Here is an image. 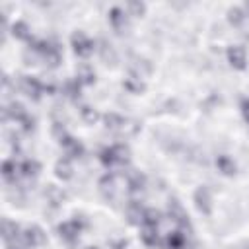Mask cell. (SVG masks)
<instances>
[{
  "mask_svg": "<svg viewBox=\"0 0 249 249\" xmlns=\"http://www.w3.org/2000/svg\"><path fill=\"white\" fill-rule=\"evenodd\" d=\"M99 160L105 167H115V165L123 167L130 160V148L126 144H121V142L113 144V146H107L99 152Z\"/></svg>",
  "mask_w": 249,
  "mask_h": 249,
  "instance_id": "cell-1",
  "label": "cell"
},
{
  "mask_svg": "<svg viewBox=\"0 0 249 249\" xmlns=\"http://www.w3.org/2000/svg\"><path fill=\"white\" fill-rule=\"evenodd\" d=\"M31 49H33L35 53H39L41 58L45 60V64L51 66V68H56V66L60 64V60H62L60 47H58V43H54V41H33V43H31Z\"/></svg>",
  "mask_w": 249,
  "mask_h": 249,
  "instance_id": "cell-2",
  "label": "cell"
},
{
  "mask_svg": "<svg viewBox=\"0 0 249 249\" xmlns=\"http://www.w3.org/2000/svg\"><path fill=\"white\" fill-rule=\"evenodd\" d=\"M167 214H169V218L181 228V231L187 233V230H191L189 214H187V210L183 208V204H181L177 198H169V202H167Z\"/></svg>",
  "mask_w": 249,
  "mask_h": 249,
  "instance_id": "cell-3",
  "label": "cell"
},
{
  "mask_svg": "<svg viewBox=\"0 0 249 249\" xmlns=\"http://www.w3.org/2000/svg\"><path fill=\"white\" fill-rule=\"evenodd\" d=\"M193 200H195V206H196V210L200 214H204V216H210L212 214V193H210V189L206 185H200L195 191Z\"/></svg>",
  "mask_w": 249,
  "mask_h": 249,
  "instance_id": "cell-4",
  "label": "cell"
},
{
  "mask_svg": "<svg viewBox=\"0 0 249 249\" xmlns=\"http://www.w3.org/2000/svg\"><path fill=\"white\" fill-rule=\"evenodd\" d=\"M84 228V222L80 220H68V222H62L58 226V235L68 243V245H74L80 237V231Z\"/></svg>",
  "mask_w": 249,
  "mask_h": 249,
  "instance_id": "cell-5",
  "label": "cell"
},
{
  "mask_svg": "<svg viewBox=\"0 0 249 249\" xmlns=\"http://www.w3.org/2000/svg\"><path fill=\"white\" fill-rule=\"evenodd\" d=\"M72 47H74V53L78 56H89L95 49V43L84 33V31H74L72 33Z\"/></svg>",
  "mask_w": 249,
  "mask_h": 249,
  "instance_id": "cell-6",
  "label": "cell"
},
{
  "mask_svg": "<svg viewBox=\"0 0 249 249\" xmlns=\"http://www.w3.org/2000/svg\"><path fill=\"white\" fill-rule=\"evenodd\" d=\"M19 89L31 97L33 101H39L41 99V93L45 91V86L35 78V76H21L19 78Z\"/></svg>",
  "mask_w": 249,
  "mask_h": 249,
  "instance_id": "cell-7",
  "label": "cell"
},
{
  "mask_svg": "<svg viewBox=\"0 0 249 249\" xmlns=\"http://www.w3.org/2000/svg\"><path fill=\"white\" fill-rule=\"evenodd\" d=\"M226 56H228V62H230L231 68H235V70H245V66H247V53H245V49H243L241 45H231V47H228Z\"/></svg>",
  "mask_w": 249,
  "mask_h": 249,
  "instance_id": "cell-8",
  "label": "cell"
},
{
  "mask_svg": "<svg viewBox=\"0 0 249 249\" xmlns=\"http://www.w3.org/2000/svg\"><path fill=\"white\" fill-rule=\"evenodd\" d=\"M21 239H23V243L27 245V247H39V245H43L45 243V239H47V235H45V231L39 228V226H27L23 231H21Z\"/></svg>",
  "mask_w": 249,
  "mask_h": 249,
  "instance_id": "cell-9",
  "label": "cell"
},
{
  "mask_svg": "<svg viewBox=\"0 0 249 249\" xmlns=\"http://www.w3.org/2000/svg\"><path fill=\"white\" fill-rule=\"evenodd\" d=\"M58 142H60V146H62V150H64V154L68 158H80V156H84V144L80 140H76V138H72V136L66 134Z\"/></svg>",
  "mask_w": 249,
  "mask_h": 249,
  "instance_id": "cell-10",
  "label": "cell"
},
{
  "mask_svg": "<svg viewBox=\"0 0 249 249\" xmlns=\"http://www.w3.org/2000/svg\"><path fill=\"white\" fill-rule=\"evenodd\" d=\"M109 21H111V25H113L115 31L123 33V31L126 29V25H128V16H126V12H124L123 8L113 6V8L109 10Z\"/></svg>",
  "mask_w": 249,
  "mask_h": 249,
  "instance_id": "cell-11",
  "label": "cell"
},
{
  "mask_svg": "<svg viewBox=\"0 0 249 249\" xmlns=\"http://www.w3.org/2000/svg\"><path fill=\"white\" fill-rule=\"evenodd\" d=\"M144 212H146V208H144L138 200H130V202L126 204V210H124V214H126V218H128V222H130L132 226L144 224Z\"/></svg>",
  "mask_w": 249,
  "mask_h": 249,
  "instance_id": "cell-12",
  "label": "cell"
},
{
  "mask_svg": "<svg viewBox=\"0 0 249 249\" xmlns=\"http://www.w3.org/2000/svg\"><path fill=\"white\" fill-rule=\"evenodd\" d=\"M216 167H218V171H220L222 175H228V177L235 175V171H237V165H235L233 158H230L228 154L216 156Z\"/></svg>",
  "mask_w": 249,
  "mask_h": 249,
  "instance_id": "cell-13",
  "label": "cell"
},
{
  "mask_svg": "<svg viewBox=\"0 0 249 249\" xmlns=\"http://www.w3.org/2000/svg\"><path fill=\"white\" fill-rule=\"evenodd\" d=\"M18 237H21V233H19V226H18L16 222L4 218V220H2V239L10 245V243H14Z\"/></svg>",
  "mask_w": 249,
  "mask_h": 249,
  "instance_id": "cell-14",
  "label": "cell"
},
{
  "mask_svg": "<svg viewBox=\"0 0 249 249\" xmlns=\"http://www.w3.org/2000/svg\"><path fill=\"white\" fill-rule=\"evenodd\" d=\"M103 123H105V128L113 132H124V126H126V119L119 113H107L103 117Z\"/></svg>",
  "mask_w": 249,
  "mask_h": 249,
  "instance_id": "cell-15",
  "label": "cell"
},
{
  "mask_svg": "<svg viewBox=\"0 0 249 249\" xmlns=\"http://www.w3.org/2000/svg\"><path fill=\"white\" fill-rule=\"evenodd\" d=\"M163 247L165 249H185L187 247V233L177 230V231H171L165 241H163Z\"/></svg>",
  "mask_w": 249,
  "mask_h": 249,
  "instance_id": "cell-16",
  "label": "cell"
},
{
  "mask_svg": "<svg viewBox=\"0 0 249 249\" xmlns=\"http://www.w3.org/2000/svg\"><path fill=\"white\" fill-rule=\"evenodd\" d=\"M76 80L80 82V86H89V84L95 82V70H93L89 64L82 62V64L76 68Z\"/></svg>",
  "mask_w": 249,
  "mask_h": 249,
  "instance_id": "cell-17",
  "label": "cell"
},
{
  "mask_svg": "<svg viewBox=\"0 0 249 249\" xmlns=\"http://www.w3.org/2000/svg\"><path fill=\"white\" fill-rule=\"evenodd\" d=\"M126 187L130 193H140L146 187V177L140 171H128L126 175Z\"/></svg>",
  "mask_w": 249,
  "mask_h": 249,
  "instance_id": "cell-18",
  "label": "cell"
},
{
  "mask_svg": "<svg viewBox=\"0 0 249 249\" xmlns=\"http://www.w3.org/2000/svg\"><path fill=\"white\" fill-rule=\"evenodd\" d=\"M54 173H56V177H58V179L68 181V179L74 175V167H72L70 158H60V160L54 163Z\"/></svg>",
  "mask_w": 249,
  "mask_h": 249,
  "instance_id": "cell-19",
  "label": "cell"
},
{
  "mask_svg": "<svg viewBox=\"0 0 249 249\" xmlns=\"http://www.w3.org/2000/svg\"><path fill=\"white\" fill-rule=\"evenodd\" d=\"M39 171H41V163L37 160H31L29 158V160H23L19 163V173L23 177H27V179H35L39 175Z\"/></svg>",
  "mask_w": 249,
  "mask_h": 249,
  "instance_id": "cell-20",
  "label": "cell"
},
{
  "mask_svg": "<svg viewBox=\"0 0 249 249\" xmlns=\"http://www.w3.org/2000/svg\"><path fill=\"white\" fill-rule=\"evenodd\" d=\"M140 239L144 245L148 247H156L160 243V235H158V228L156 226H142L140 230Z\"/></svg>",
  "mask_w": 249,
  "mask_h": 249,
  "instance_id": "cell-21",
  "label": "cell"
},
{
  "mask_svg": "<svg viewBox=\"0 0 249 249\" xmlns=\"http://www.w3.org/2000/svg\"><path fill=\"white\" fill-rule=\"evenodd\" d=\"M123 88H124L128 93L138 95V93H142V91L146 89V84L140 80V76L132 74V76H128V78H124V80H123Z\"/></svg>",
  "mask_w": 249,
  "mask_h": 249,
  "instance_id": "cell-22",
  "label": "cell"
},
{
  "mask_svg": "<svg viewBox=\"0 0 249 249\" xmlns=\"http://www.w3.org/2000/svg\"><path fill=\"white\" fill-rule=\"evenodd\" d=\"M25 115H27V111H25L23 105L18 103V101H12V103L4 109V119H12V121H18V123H19Z\"/></svg>",
  "mask_w": 249,
  "mask_h": 249,
  "instance_id": "cell-23",
  "label": "cell"
},
{
  "mask_svg": "<svg viewBox=\"0 0 249 249\" xmlns=\"http://www.w3.org/2000/svg\"><path fill=\"white\" fill-rule=\"evenodd\" d=\"M97 51H99V56H101V60H103L105 64H113V62L117 60L115 49H113V47H111V43H107L105 39H101V41H99Z\"/></svg>",
  "mask_w": 249,
  "mask_h": 249,
  "instance_id": "cell-24",
  "label": "cell"
},
{
  "mask_svg": "<svg viewBox=\"0 0 249 249\" xmlns=\"http://www.w3.org/2000/svg\"><path fill=\"white\" fill-rule=\"evenodd\" d=\"M12 35L18 37V39H21V41H29V43H33L31 29H29V25H27L25 21H16V23L12 25Z\"/></svg>",
  "mask_w": 249,
  "mask_h": 249,
  "instance_id": "cell-25",
  "label": "cell"
},
{
  "mask_svg": "<svg viewBox=\"0 0 249 249\" xmlns=\"http://www.w3.org/2000/svg\"><path fill=\"white\" fill-rule=\"evenodd\" d=\"M99 191L103 193V196L111 198L115 196V175L113 173H107L99 179Z\"/></svg>",
  "mask_w": 249,
  "mask_h": 249,
  "instance_id": "cell-26",
  "label": "cell"
},
{
  "mask_svg": "<svg viewBox=\"0 0 249 249\" xmlns=\"http://www.w3.org/2000/svg\"><path fill=\"white\" fill-rule=\"evenodd\" d=\"M80 89H82V86H80L78 80H66L64 86H62L64 95H66L68 99H72V101H76V99L80 97Z\"/></svg>",
  "mask_w": 249,
  "mask_h": 249,
  "instance_id": "cell-27",
  "label": "cell"
},
{
  "mask_svg": "<svg viewBox=\"0 0 249 249\" xmlns=\"http://www.w3.org/2000/svg\"><path fill=\"white\" fill-rule=\"evenodd\" d=\"M19 171V165H16V161L12 160H4L2 163V177L8 181V183H14L16 181V173Z\"/></svg>",
  "mask_w": 249,
  "mask_h": 249,
  "instance_id": "cell-28",
  "label": "cell"
},
{
  "mask_svg": "<svg viewBox=\"0 0 249 249\" xmlns=\"http://www.w3.org/2000/svg\"><path fill=\"white\" fill-rule=\"evenodd\" d=\"M45 196H47V200L53 204V206H58L62 200H64V193L58 189V187H54V185H49L47 187V191H45Z\"/></svg>",
  "mask_w": 249,
  "mask_h": 249,
  "instance_id": "cell-29",
  "label": "cell"
},
{
  "mask_svg": "<svg viewBox=\"0 0 249 249\" xmlns=\"http://www.w3.org/2000/svg\"><path fill=\"white\" fill-rule=\"evenodd\" d=\"M245 12H243V8H237V6H233V8H230L228 10V21L233 25V27H239L243 21H245Z\"/></svg>",
  "mask_w": 249,
  "mask_h": 249,
  "instance_id": "cell-30",
  "label": "cell"
},
{
  "mask_svg": "<svg viewBox=\"0 0 249 249\" xmlns=\"http://www.w3.org/2000/svg\"><path fill=\"white\" fill-rule=\"evenodd\" d=\"M161 222V212L158 208H146L144 212V226H156Z\"/></svg>",
  "mask_w": 249,
  "mask_h": 249,
  "instance_id": "cell-31",
  "label": "cell"
},
{
  "mask_svg": "<svg viewBox=\"0 0 249 249\" xmlns=\"http://www.w3.org/2000/svg\"><path fill=\"white\" fill-rule=\"evenodd\" d=\"M80 117H82L86 123L93 124V123L99 119V113H97L93 107H89V105H82V107H80Z\"/></svg>",
  "mask_w": 249,
  "mask_h": 249,
  "instance_id": "cell-32",
  "label": "cell"
},
{
  "mask_svg": "<svg viewBox=\"0 0 249 249\" xmlns=\"http://www.w3.org/2000/svg\"><path fill=\"white\" fill-rule=\"evenodd\" d=\"M19 124H21V128H23L25 132H31V130L35 128V119H33L31 115H25V117L19 121Z\"/></svg>",
  "mask_w": 249,
  "mask_h": 249,
  "instance_id": "cell-33",
  "label": "cell"
},
{
  "mask_svg": "<svg viewBox=\"0 0 249 249\" xmlns=\"http://www.w3.org/2000/svg\"><path fill=\"white\" fill-rule=\"evenodd\" d=\"M128 10L132 12V16H142L144 10H146V6L142 2H128Z\"/></svg>",
  "mask_w": 249,
  "mask_h": 249,
  "instance_id": "cell-34",
  "label": "cell"
},
{
  "mask_svg": "<svg viewBox=\"0 0 249 249\" xmlns=\"http://www.w3.org/2000/svg\"><path fill=\"white\" fill-rule=\"evenodd\" d=\"M239 107H241V115H243V119H245L247 124H249V97H243L241 103H239Z\"/></svg>",
  "mask_w": 249,
  "mask_h": 249,
  "instance_id": "cell-35",
  "label": "cell"
},
{
  "mask_svg": "<svg viewBox=\"0 0 249 249\" xmlns=\"http://www.w3.org/2000/svg\"><path fill=\"white\" fill-rule=\"evenodd\" d=\"M111 247L113 249H126L128 247V241L126 239H117V241H111Z\"/></svg>",
  "mask_w": 249,
  "mask_h": 249,
  "instance_id": "cell-36",
  "label": "cell"
},
{
  "mask_svg": "<svg viewBox=\"0 0 249 249\" xmlns=\"http://www.w3.org/2000/svg\"><path fill=\"white\" fill-rule=\"evenodd\" d=\"M243 12H245V16H249V2H245V6H243Z\"/></svg>",
  "mask_w": 249,
  "mask_h": 249,
  "instance_id": "cell-37",
  "label": "cell"
},
{
  "mask_svg": "<svg viewBox=\"0 0 249 249\" xmlns=\"http://www.w3.org/2000/svg\"><path fill=\"white\" fill-rule=\"evenodd\" d=\"M88 249H97V247H88Z\"/></svg>",
  "mask_w": 249,
  "mask_h": 249,
  "instance_id": "cell-38",
  "label": "cell"
},
{
  "mask_svg": "<svg viewBox=\"0 0 249 249\" xmlns=\"http://www.w3.org/2000/svg\"><path fill=\"white\" fill-rule=\"evenodd\" d=\"M8 249H16V247H8Z\"/></svg>",
  "mask_w": 249,
  "mask_h": 249,
  "instance_id": "cell-39",
  "label": "cell"
},
{
  "mask_svg": "<svg viewBox=\"0 0 249 249\" xmlns=\"http://www.w3.org/2000/svg\"><path fill=\"white\" fill-rule=\"evenodd\" d=\"M245 249H249V247H245Z\"/></svg>",
  "mask_w": 249,
  "mask_h": 249,
  "instance_id": "cell-40",
  "label": "cell"
}]
</instances>
